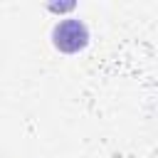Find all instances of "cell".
<instances>
[{"label": "cell", "instance_id": "6da1fadb", "mask_svg": "<svg viewBox=\"0 0 158 158\" xmlns=\"http://www.w3.org/2000/svg\"><path fill=\"white\" fill-rule=\"evenodd\" d=\"M49 40H52L57 52L79 54V52L86 49L91 35H89V27H86L84 20H79V17H59V22H54V27L49 32Z\"/></svg>", "mask_w": 158, "mask_h": 158}, {"label": "cell", "instance_id": "7a4b0ae2", "mask_svg": "<svg viewBox=\"0 0 158 158\" xmlns=\"http://www.w3.org/2000/svg\"><path fill=\"white\" fill-rule=\"evenodd\" d=\"M74 7H77V2H69V5H47V10H52V12H69Z\"/></svg>", "mask_w": 158, "mask_h": 158}]
</instances>
